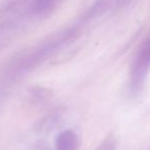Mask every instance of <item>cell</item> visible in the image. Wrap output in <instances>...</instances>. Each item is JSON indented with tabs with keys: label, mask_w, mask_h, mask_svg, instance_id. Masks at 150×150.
<instances>
[{
	"label": "cell",
	"mask_w": 150,
	"mask_h": 150,
	"mask_svg": "<svg viewBox=\"0 0 150 150\" xmlns=\"http://www.w3.org/2000/svg\"><path fill=\"white\" fill-rule=\"evenodd\" d=\"M150 67V40L145 44L144 48L141 50L139 58L136 63L135 67V72H134V76L137 79H140L142 76H144L147 70Z\"/></svg>",
	"instance_id": "6da1fadb"
},
{
	"label": "cell",
	"mask_w": 150,
	"mask_h": 150,
	"mask_svg": "<svg viewBox=\"0 0 150 150\" xmlns=\"http://www.w3.org/2000/svg\"><path fill=\"white\" fill-rule=\"evenodd\" d=\"M78 139L72 131H65L59 135L57 139L58 150H77Z\"/></svg>",
	"instance_id": "7a4b0ae2"
}]
</instances>
